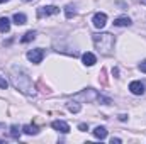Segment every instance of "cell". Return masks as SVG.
I'll return each instance as SVG.
<instances>
[{
  "mask_svg": "<svg viewBox=\"0 0 146 144\" xmlns=\"http://www.w3.org/2000/svg\"><path fill=\"white\" fill-rule=\"evenodd\" d=\"M34 37H36V32H34V31H29V32L24 34V37H22L21 41H22V42H29V41H34Z\"/></svg>",
  "mask_w": 146,
  "mask_h": 144,
  "instance_id": "cell-14",
  "label": "cell"
},
{
  "mask_svg": "<svg viewBox=\"0 0 146 144\" xmlns=\"http://www.w3.org/2000/svg\"><path fill=\"white\" fill-rule=\"evenodd\" d=\"M7 87H9V81L0 76V88H2V90H7Z\"/></svg>",
  "mask_w": 146,
  "mask_h": 144,
  "instance_id": "cell-19",
  "label": "cell"
},
{
  "mask_svg": "<svg viewBox=\"0 0 146 144\" xmlns=\"http://www.w3.org/2000/svg\"><path fill=\"white\" fill-rule=\"evenodd\" d=\"M129 90H131V93H134V95H143V93H145V85H143L141 81H131V83H129Z\"/></svg>",
  "mask_w": 146,
  "mask_h": 144,
  "instance_id": "cell-7",
  "label": "cell"
},
{
  "mask_svg": "<svg viewBox=\"0 0 146 144\" xmlns=\"http://www.w3.org/2000/svg\"><path fill=\"white\" fill-rule=\"evenodd\" d=\"M22 131L26 132V134H29V136H33V134H37V129L34 126H24L22 127Z\"/></svg>",
  "mask_w": 146,
  "mask_h": 144,
  "instance_id": "cell-15",
  "label": "cell"
},
{
  "mask_svg": "<svg viewBox=\"0 0 146 144\" xmlns=\"http://www.w3.org/2000/svg\"><path fill=\"white\" fill-rule=\"evenodd\" d=\"M114 26H117V27H129L131 26V19L129 17H117L114 20Z\"/></svg>",
  "mask_w": 146,
  "mask_h": 144,
  "instance_id": "cell-10",
  "label": "cell"
},
{
  "mask_svg": "<svg viewBox=\"0 0 146 144\" xmlns=\"http://www.w3.org/2000/svg\"><path fill=\"white\" fill-rule=\"evenodd\" d=\"M58 12H60L58 7H54V5H46V7H39V9H37V17L42 19V17H48V15H56Z\"/></svg>",
  "mask_w": 146,
  "mask_h": 144,
  "instance_id": "cell-4",
  "label": "cell"
},
{
  "mask_svg": "<svg viewBox=\"0 0 146 144\" xmlns=\"http://www.w3.org/2000/svg\"><path fill=\"white\" fill-rule=\"evenodd\" d=\"M42 58H44V51L41 49V48H37V49H31L29 53H27V59L31 61V63H41L42 61Z\"/></svg>",
  "mask_w": 146,
  "mask_h": 144,
  "instance_id": "cell-5",
  "label": "cell"
},
{
  "mask_svg": "<svg viewBox=\"0 0 146 144\" xmlns=\"http://www.w3.org/2000/svg\"><path fill=\"white\" fill-rule=\"evenodd\" d=\"M99 97H100V93H97V92L92 90V88H88V90H85V92L75 95L76 100H87V102H92V100H97V102H99Z\"/></svg>",
  "mask_w": 146,
  "mask_h": 144,
  "instance_id": "cell-3",
  "label": "cell"
},
{
  "mask_svg": "<svg viewBox=\"0 0 146 144\" xmlns=\"http://www.w3.org/2000/svg\"><path fill=\"white\" fill-rule=\"evenodd\" d=\"M10 136H12L14 139H19V137H21V131H19L17 126H12V127H10Z\"/></svg>",
  "mask_w": 146,
  "mask_h": 144,
  "instance_id": "cell-16",
  "label": "cell"
},
{
  "mask_svg": "<svg viewBox=\"0 0 146 144\" xmlns=\"http://www.w3.org/2000/svg\"><path fill=\"white\" fill-rule=\"evenodd\" d=\"M68 110L76 114V112H80V105L78 104H68Z\"/></svg>",
  "mask_w": 146,
  "mask_h": 144,
  "instance_id": "cell-18",
  "label": "cell"
},
{
  "mask_svg": "<svg viewBox=\"0 0 146 144\" xmlns=\"http://www.w3.org/2000/svg\"><path fill=\"white\" fill-rule=\"evenodd\" d=\"M145 2H146V0H145Z\"/></svg>",
  "mask_w": 146,
  "mask_h": 144,
  "instance_id": "cell-24",
  "label": "cell"
},
{
  "mask_svg": "<svg viewBox=\"0 0 146 144\" xmlns=\"http://www.w3.org/2000/svg\"><path fill=\"white\" fill-rule=\"evenodd\" d=\"M110 143H112V144H114V143L119 144V143H121V139H119V137H112V139H110Z\"/></svg>",
  "mask_w": 146,
  "mask_h": 144,
  "instance_id": "cell-22",
  "label": "cell"
},
{
  "mask_svg": "<svg viewBox=\"0 0 146 144\" xmlns=\"http://www.w3.org/2000/svg\"><path fill=\"white\" fill-rule=\"evenodd\" d=\"M26 15L24 14H15L14 15V24H17V26H22V24H26Z\"/></svg>",
  "mask_w": 146,
  "mask_h": 144,
  "instance_id": "cell-13",
  "label": "cell"
},
{
  "mask_svg": "<svg viewBox=\"0 0 146 144\" xmlns=\"http://www.w3.org/2000/svg\"><path fill=\"white\" fill-rule=\"evenodd\" d=\"M65 14H66V19H72L73 15H75V9H73L72 5H66L65 7Z\"/></svg>",
  "mask_w": 146,
  "mask_h": 144,
  "instance_id": "cell-17",
  "label": "cell"
},
{
  "mask_svg": "<svg viewBox=\"0 0 146 144\" xmlns=\"http://www.w3.org/2000/svg\"><path fill=\"white\" fill-rule=\"evenodd\" d=\"M10 29V20L7 17H2L0 19V32H9Z\"/></svg>",
  "mask_w": 146,
  "mask_h": 144,
  "instance_id": "cell-12",
  "label": "cell"
},
{
  "mask_svg": "<svg viewBox=\"0 0 146 144\" xmlns=\"http://www.w3.org/2000/svg\"><path fill=\"white\" fill-rule=\"evenodd\" d=\"M94 44L95 48L99 49L100 54L104 56H109L112 54V49H114V36L109 32H100V34H94Z\"/></svg>",
  "mask_w": 146,
  "mask_h": 144,
  "instance_id": "cell-1",
  "label": "cell"
},
{
  "mask_svg": "<svg viewBox=\"0 0 146 144\" xmlns=\"http://www.w3.org/2000/svg\"><path fill=\"white\" fill-rule=\"evenodd\" d=\"M3 2H9V0H0V3H3Z\"/></svg>",
  "mask_w": 146,
  "mask_h": 144,
  "instance_id": "cell-23",
  "label": "cell"
},
{
  "mask_svg": "<svg viewBox=\"0 0 146 144\" xmlns=\"http://www.w3.org/2000/svg\"><path fill=\"white\" fill-rule=\"evenodd\" d=\"M78 129H80V131H88V126H87V124H80Z\"/></svg>",
  "mask_w": 146,
  "mask_h": 144,
  "instance_id": "cell-21",
  "label": "cell"
},
{
  "mask_svg": "<svg viewBox=\"0 0 146 144\" xmlns=\"http://www.w3.org/2000/svg\"><path fill=\"white\" fill-rule=\"evenodd\" d=\"M82 59H83V63H85L87 66H94V65L97 63V58H95L94 53H85V54L82 56Z\"/></svg>",
  "mask_w": 146,
  "mask_h": 144,
  "instance_id": "cell-9",
  "label": "cell"
},
{
  "mask_svg": "<svg viewBox=\"0 0 146 144\" xmlns=\"http://www.w3.org/2000/svg\"><path fill=\"white\" fill-rule=\"evenodd\" d=\"M139 71L146 73V59H145V61H141V63H139Z\"/></svg>",
  "mask_w": 146,
  "mask_h": 144,
  "instance_id": "cell-20",
  "label": "cell"
},
{
  "mask_svg": "<svg viewBox=\"0 0 146 144\" xmlns=\"http://www.w3.org/2000/svg\"><path fill=\"white\" fill-rule=\"evenodd\" d=\"M106 24H107V15H106V14L99 12V14L94 15V26H95L97 29H102Z\"/></svg>",
  "mask_w": 146,
  "mask_h": 144,
  "instance_id": "cell-6",
  "label": "cell"
},
{
  "mask_svg": "<svg viewBox=\"0 0 146 144\" xmlns=\"http://www.w3.org/2000/svg\"><path fill=\"white\" fill-rule=\"evenodd\" d=\"M14 85L21 90V92H24V93H33V88H31V78L27 76V73L21 71L17 73V70H14Z\"/></svg>",
  "mask_w": 146,
  "mask_h": 144,
  "instance_id": "cell-2",
  "label": "cell"
},
{
  "mask_svg": "<svg viewBox=\"0 0 146 144\" xmlns=\"http://www.w3.org/2000/svg\"><path fill=\"white\" fill-rule=\"evenodd\" d=\"M94 136H95L97 139H106V137H107L106 127H95V129H94Z\"/></svg>",
  "mask_w": 146,
  "mask_h": 144,
  "instance_id": "cell-11",
  "label": "cell"
},
{
  "mask_svg": "<svg viewBox=\"0 0 146 144\" xmlns=\"http://www.w3.org/2000/svg\"><path fill=\"white\" fill-rule=\"evenodd\" d=\"M51 126H53V129L58 131V132H63V134H68V132H70V126H68L66 122H63V120H54Z\"/></svg>",
  "mask_w": 146,
  "mask_h": 144,
  "instance_id": "cell-8",
  "label": "cell"
}]
</instances>
